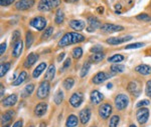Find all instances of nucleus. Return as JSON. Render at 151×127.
I'll return each instance as SVG.
<instances>
[{
    "label": "nucleus",
    "instance_id": "nucleus-44",
    "mask_svg": "<svg viewBox=\"0 0 151 127\" xmlns=\"http://www.w3.org/2000/svg\"><path fill=\"white\" fill-rule=\"evenodd\" d=\"M145 94H146V96H148L149 98H151V79H149L147 82H146Z\"/></svg>",
    "mask_w": 151,
    "mask_h": 127
},
{
    "label": "nucleus",
    "instance_id": "nucleus-3",
    "mask_svg": "<svg viewBox=\"0 0 151 127\" xmlns=\"http://www.w3.org/2000/svg\"><path fill=\"white\" fill-rule=\"evenodd\" d=\"M50 92V83L47 80H43L40 83V86L37 88L36 92V96L38 99H45L47 98Z\"/></svg>",
    "mask_w": 151,
    "mask_h": 127
},
{
    "label": "nucleus",
    "instance_id": "nucleus-21",
    "mask_svg": "<svg viewBox=\"0 0 151 127\" xmlns=\"http://www.w3.org/2000/svg\"><path fill=\"white\" fill-rule=\"evenodd\" d=\"M69 25H70V27L72 29H74L75 31H82L83 29H85V27H86L85 21L79 20V19H73V20H70Z\"/></svg>",
    "mask_w": 151,
    "mask_h": 127
},
{
    "label": "nucleus",
    "instance_id": "nucleus-37",
    "mask_svg": "<svg viewBox=\"0 0 151 127\" xmlns=\"http://www.w3.org/2000/svg\"><path fill=\"white\" fill-rule=\"evenodd\" d=\"M72 56L74 59H81L82 56H83V49L82 47H75L74 49L72 51Z\"/></svg>",
    "mask_w": 151,
    "mask_h": 127
},
{
    "label": "nucleus",
    "instance_id": "nucleus-48",
    "mask_svg": "<svg viewBox=\"0 0 151 127\" xmlns=\"http://www.w3.org/2000/svg\"><path fill=\"white\" fill-rule=\"evenodd\" d=\"M14 1L15 0H0V5L2 7H6L11 5L12 3H14Z\"/></svg>",
    "mask_w": 151,
    "mask_h": 127
},
{
    "label": "nucleus",
    "instance_id": "nucleus-40",
    "mask_svg": "<svg viewBox=\"0 0 151 127\" xmlns=\"http://www.w3.org/2000/svg\"><path fill=\"white\" fill-rule=\"evenodd\" d=\"M52 33H53L52 26H50V27L45 28V31H43V33H42V35H41V39H42V40H47V39H48L50 36L52 35Z\"/></svg>",
    "mask_w": 151,
    "mask_h": 127
},
{
    "label": "nucleus",
    "instance_id": "nucleus-33",
    "mask_svg": "<svg viewBox=\"0 0 151 127\" xmlns=\"http://www.w3.org/2000/svg\"><path fill=\"white\" fill-rule=\"evenodd\" d=\"M33 41H35V35H33L31 31H27L25 34V46L27 49L30 48V46L32 45Z\"/></svg>",
    "mask_w": 151,
    "mask_h": 127
},
{
    "label": "nucleus",
    "instance_id": "nucleus-8",
    "mask_svg": "<svg viewBox=\"0 0 151 127\" xmlns=\"http://www.w3.org/2000/svg\"><path fill=\"white\" fill-rule=\"evenodd\" d=\"M124 27L121 25H117V24H113V23H104V24H102L100 30L104 33H113V32L122 31Z\"/></svg>",
    "mask_w": 151,
    "mask_h": 127
},
{
    "label": "nucleus",
    "instance_id": "nucleus-15",
    "mask_svg": "<svg viewBox=\"0 0 151 127\" xmlns=\"http://www.w3.org/2000/svg\"><path fill=\"white\" fill-rule=\"evenodd\" d=\"M22 49H23V41L21 39H19L15 43L12 44V51H11L12 56L14 58L19 57L21 55V53H22Z\"/></svg>",
    "mask_w": 151,
    "mask_h": 127
},
{
    "label": "nucleus",
    "instance_id": "nucleus-26",
    "mask_svg": "<svg viewBox=\"0 0 151 127\" xmlns=\"http://www.w3.org/2000/svg\"><path fill=\"white\" fill-rule=\"evenodd\" d=\"M35 85L33 83H29V84H27L24 87V89L21 92V97L22 98H26V97L30 96L32 94V92L35 91Z\"/></svg>",
    "mask_w": 151,
    "mask_h": 127
},
{
    "label": "nucleus",
    "instance_id": "nucleus-46",
    "mask_svg": "<svg viewBox=\"0 0 151 127\" xmlns=\"http://www.w3.org/2000/svg\"><path fill=\"white\" fill-rule=\"evenodd\" d=\"M150 104V101L149 100H147V99H143V100H141V101H139L137 103V108H142V107H145V106H148V105Z\"/></svg>",
    "mask_w": 151,
    "mask_h": 127
},
{
    "label": "nucleus",
    "instance_id": "nucleus-42",
    "mask_svg": "<svg viewBox=\"0 0 151 127\" xmlns=\"http://www.w3.org/2000/svg\"><path fill=\"white\" fill-rule=\"evenodd\" d=\"M136 18H137V20L144 21V22H149V21H151V16L149 15V14H146V13L138 14V15L136 16Z\"/></svg>",
    "mask_w": 151,
    "mask_h": 127
},
{
    "label": "nucleus",
    "instance_id": "nucleus-9",
    "mask_svg": "<svg viewBox=\"0 0 151 127\" xmlns=\"http://www.w3.org/2000/svg\"><path fill=\"white\" fill-rule=\"evenodd\" d=\"M35 4V0H18L15 3V9L18 11H25L33 7Z\"/></svg>",
    "mask_w": 151,
    "mask_h": 127
},
{
    "label": "nucleus",
    "instance_id": "nucleus-45",
    "mask_svg": "<svg viewBox=\"0 0 151 127\" xmlns=\"http://www.w3.org/2000/svg\"><path fill=\"white\" fill-rule=\"evenodd\" d=\"M90 51H91L93 54H95V53H101V52H103V46H102V45L93 46V47L90 49Z\"/></svg>",
    "mask_w": 151,
    "mask_h": 127
},
{
    "label": "nucleus",
    "instance_id": "nucleus-7",
    "mask_svg": "<svg viewBox=\"0 0 151 127\" xmlns=\"http://www.w3.org/2000/svg\"><path fill=\"white\" fill-rule=\"evenodd\" d=\"M149 115H150L149 109L146 108V107H142V108L138 109L137 112H136V119H137L138 123L142 125V124H145L148 121Z\"/></svg>",
    "mask_w": 151,
    "mask_h": 127
},
{
    "label": "nucleus",
    "instance_id": "nucleus-2",
    "mask_svg": "<svg viewBox=\"0 0 151 127\" xmlns=\"http://www.w3.org/2000/svg\"><path fill=\"white\" fill-rule=\"evenodd\" d=\"M62 3V0H40L37 4V10L40 12H48L58 8Z\"/></svg>",
    "mask_w": 151,
    "mask_h": 127
},
{
    "label": "nucleus",
    "instance_id": "nucleus-23",
    "mask_svg": "<svg viewBox=\"0 0 151 127\" xmlns=\"http://www.w3.org/2000/svg\"><path fill=\"white\" fill-rule=\"evenodd\" d=\"M47 62H41V63H40V64H38L37 66L35 68V70H33L32 77L35 78V79L38 78L41 74H42V72L45 71V69H47Z\"/></svg>",
    "mask_w": 151,
    "mask_h": 127
},
{
    "label": "nucleus",
    "instance_id": "nucleus-31",
    "mask_svg": "<svg viewBox=\"0 0 151 127\" xmlns=\"http://www.w3.org/2000/svg\"><path fill=\"white\" fill-rule=\"evenodd\" d=\"M105 58V54L103 52L101 53H95V54L90 56V62L91 63H99Z\"/></svg>",
    "mask_w": 151,
    "mask_h": 127
},
{
    "label": "nucleus",
    "instance_id": "nucleus-17",
    "mask_svg": "<svg viewBox=\"0 0 151 127\" xmlns=\"http://www.w3.org/2000/svg\"><path fill=\"white\" fill-rule=\"evenodd\" d=\"M47 102H40L33 109V113L36 117H41L43 116L47 111Z\"/></svg>",
    "mask_w": 151,
    "mask_h": 127
},
{
    "label": "nucleus",
    "instance_id": "nucleus-32",
    "mask_svg": "<svg viewBox=\"0 0 151 127\" xmlns=\"http://www.w3.org/2000/svg\"><path fill=\"white\" fill-rule=\"evenodd\" d=\"M65 21V13L63 10H60V9H58L57 11V13H55V24H58V25H60V24L64 23Z\"/></svg>",
    "mask_w": 151,
    "mask_h": 127
},
{
    "label": "nucleus",
    "instance_id": "nucleus-13",
    "mask_svg": "<svg viewBox=\"0 0 151 127\" xmlns=\"http://www.w3.org/2000/svg\"><path fill=\"white\" fill-rule=\"evenodd\" d=\"M127 90L129 93L134 95L135 97H138L141 93L140 83H138L137 81H130L127 85Z\"/></svg>",
    "mask_w": 151,
    "mask_h": 127
},
{
    "label": "nucleus",
    "instance_id": "nucleus-18",
    "mask_svg": "<svg viewBox=\"0 0 151 127\" xmlns=\"http://www.w3.org/2000/svg\"><path fill=\"white\" fill-rule=\"evenodd\" d=\"M17 100H18V97L16 94H10L8 95L7 97H5L4 99H2V106L3 107H12L14 106L16 103H17Z\"/></svg>",
    "mask_w": 151,
    "mask_h": 127
},
{
    "label": "nucleus",
    "instance_id": "nucleus-53",
    "mask_svg": "<svg viewBox=\"0 0 151 127\" xmlns=\"http://www.w3.org/2000/svg\"><path fill=\"white\" fill-rule=\"evenodd\" d=\"M97 11L99 12V13H103L104 12V7H102V6H100L98 9H97Z\"/></svg>",
    "mask_w": 151,
    "mask_h": 127
},
{
    "label": "nucleus",
    "instance_id": "nucleus-20",
    "mask_svg": "<svg viewBox=\"0 0 151 127\" xmlns=\"http://www.w3.org/2000/svg\"><path fill=\"white\" fill-rule=\"evenodd\" d=\"M108 74H107L106 72L104 71H99L98 73H96V74L94 75L93 78H92V82L94 83V84H102V83H104L106 81L107 79H108Z\"/></svg>",
    "mask_w": 151,
    "mask_h": 127
},
{
    "label": "nucleus",
    "instance_id": "nucleus-58",
    "mask_svg": "<svg viewBox=\"0 0 151 127\" xmlns=\"http://www.w3.org/2000/svg\"><path fill=\"white\" fill-rule=\"evenodd\" d=\"M91 127H97V126H91Z\"/></svg>",
    "mask_w": 151,
    "mask_h": 127
},
{
    "label": "nucleus",
    "instance_id": "nucleus-29",
    "mask_svg": "<svg viewBox=\"0 0 151 127\" xmlns=\"http://www.w3.org/2000/svg\"><path fill=\"white\" fill-rule=\"evenodd\" d=\"M74 85H75V79L73 77H67L63 81V87L65 90H70L74 87Z\"/></svg>",
    "mask_w": 151,
    "mask_h": 127
},
{
    "label": "nucleus",
    "instance_id": "nucleus-10",
    "mask_svg": "<svg viewBox=\"0 0 151 127\" xmlns=\"http://www.w3.org/2000/svg\"><path fill=\"white\" fill-rule=\"evenodd\" d=\"M87 31L88 32H94L97 28H101V21L96 16H90L87 19Z\"/></svg>",
    "mask_w": 151,
    "mask_h": 127
},
{
    "label": "nucleus",
    "instance_id": "nucleus-11",
    "mask_svg": "<svg viewBox=\"0 0 151 127\" xmlns=\"http://www.w3.org/2000/svg\"><path fill=\"white\" fill-rule=\"evenodd\" d=\"M83 101H84V95L82 92H75L70 98V105L74 108H78L82 105Z\"/></svg>",
    "mask_w": 151,
    "mask_h": 127
},
{
    "label": "nucleus",
    "instance_id": "nucleus-51",
    "mask_svg": "<svg viewBox=\"0 0 151 127\" xmlns=\"http://www.w3.org/2000/svg\"><path fill=\"white\" fill-rule=\"evenodd\" d=\"M65 52H63V53H60V55H58V62H62L63 59L65 58Z\"/></svg>",
    "mask_w": 151,
    "mask_h": 127
},
{
    "label": "nucleus",
    "instance_id": "nucleus-55",
    "mask_svg": "<svg viewBox=\"0 0 151 127\" xmlns=\"http://www.w3.org/2000/svg\"><path fill=\"white\" fill-rule=\"evenodd\" d=\"M2 127H10V125H9V124H5V125H3Z\"/></svg>",
    "mask_w": 151,
    "mask_h": 127
},
{
    "label": "nucleus",
    "instance_id": "nucleus-36",
    "mask_svg": "<svg viewBox=\"0 0 151 127\" xmlns=\"http://www.w3.org/2000/svg\"><path fill=\"white\" fill-rule=\"evenodd\" d=\"M11 67V63L10 62H4L0 65V77H3L7 72L9 71Z\"/></svg>",
    "mask_w": 151,
    "mask_h": 127
},
{
    "label": "nucleus",
    "instance_id": "nucleus-4",
    "mask_svg": "<svg viewBox=\"0 0 151 127\" xmlns=\"http://www.w3.org/2000/svg\"><path fill=\"white\" fill-rule=\"evenodd\" d=\"M47 19L43 16H36L33 17L30 21H29V25L31 27H33L36 29L37 31H42L45 30V27H47Z\"/></svg>",
    "mask_w": 151,
    "mask_h": 127
},
{
    "label": "nucleus",
    "instance_id": "nucleus-27",
    "mask_svg": "<svg viewBox=\"0 0 151 127\" xmlns=\"http://www.w3.org/2000/svg\"><path fill=\"white\" fill-rule=\"evenodd\" d=\"M55 66L53 64H50L45 74V80L52 81L53 78H55Z\"/></svg>",
    "mask_w": 151,
    "mask_h": 127
},
{
    "label": "nucleus",
    "instance_id": "nucleus-14",
    "mask_svg": "<svg viewBox=\"0 0 151 127\" xmlns=\"http://www.w3.org/2000/svg\"><path fill=\"white\" fill-rule=\"evenodd\" d=\"M91 115H92V111L89 107H86V108L82 109L80 111V114H79V119L81 121V123L83 125H86L88 122L90 121L91 119Z\"/></svg>",
    "mask_w": 151,
    "mask_h": 127
},
{
    "label": "nucleus",
    "instance_id": "nucleus-57",
    "mask_svg": "<svg viewBox=\"0 0 151 127\" xmlns=\"http://www.w3.org/2000/svg\"><path fill=\"white\" fill-rule=\"evenodd\" d=\"M27 127H35V125H29V126H27Z\"/></svg>",
    "mask_w": 151,
    "mask_h": 127
},
{
    "label": "nucleus",
    "instance_id": "nucleus-54",
    "mask_svg": "<svg viewBox=\"0 0 151 127\" xmlns=\"http://www.w3.org/2000/svg\"><path fill=\"white\" fill-rule=\"evenodd\" d=\"M65 1H67V2H76V1H78V0H65Z\"/></svg>",
    "mask_w": 151,
    "mask_h": 127
},
{
    "label": "nucleus",
    "instance_id": "nucleus-12",
    "mask_svg": "<svg viewBox=\"0 0 151 127\" xmlns=\"http://www.w3.org/2000/svg\"><path fill=\"white\" fill-rule=\"evenodd\" d=\"M38 54L35 52H31L29 53V54L26 56L25 59H24V62H23V66L24 68H30L31 66H33V65L35 64V62L38 60Z\"/></svg>",
    "mask_w": 151,
    "mask_h": 127
},
{
    "label": "nucleus",
    "instance_id": "nucleus-49",
    "mask_svg": "<svg viewBox=\"0 0 151 127\" xmlns=\"http://www.w3.org/2000/svg\"><path fill=\"white\" fill-rule=\"evenodd\" d=\"M6 42H3V43H1V45H0V54L1 55H3L4 54V52H5V50H6Z\"/></svg>",
    "mask_w": 151,
    "mask_h": 127
},
{
    "label": "nucleus",
    "instance_id": "nucleus-28",
    "mask_svg": "<svg viewBox=\"0 0 151 127\" xmlns=\"http://www.w3.org/2000/svg\"><path fill=\"white\" fill-rule=\"evenodd\" d=\"M80 119L78 118L77 116L74 115V114H70V115L68 117L67 121H65V127H75L78 125Z\"/></svg>",
    "mask_w": 151,
    "mask_h": 127
},
{
    "label": "nucleus",
    "instance_id": "nucleus-22",
    "mask_svg": "<svg viewBox=\"0 0 151 127\" xmlns=\"http://www.w3.org/2000/svg\"><path fill=\"white\" fill-rule=\"evenodd\" d=\"M28 78V73L26 71H21L20 73L18 74V76L15 78V79L13 80V82L11 83L12 86H19V85H21L23 82H25L26 80H27Z\"/></svg>",
    "mask_w": 151,
    "mask_h": 127
},
{
    "label": "nucleus",
    "instance_id": "nucleus-39",
    "mask_svg": "<svg viewBox=\"0 0 151 127\" xmlns=\"http://www.w3.org/2000/svg\"><path fill=\"white\" fill-rule=\"evenodd\" d=\"M120 123V116L117 115H113L110 118V121H109V127H117Z\"/></svg>",
    "mask_w": 151,
    "mask_h": 127
},
{
    "label": "nucleus",
    "instance_id": "nucleus-30",
    "mask_svg": "<svg viewBox=\"0 0 151 127\" xmlns=\"http://www.w3.org/2000/svg\"><path fill=\"white\" fill-rule=\"evenodd\" d=\"M64 91H63L62 89H58L57 92H55V96H53V101H55V103L57 105H60L62 103L63 101H64Z\"/></svg>",
    "mask_w": 151,
    "mask_h": 127
},
{
    "label": "nucleus",
    "instance_id": "nucleus-16",
    "mask_svg": "<svg viewBox=\"0 0 151 127\" xmlns=\"http://www.w3.org/2000/svg\"><path fill=\"white\" fill-rule=\"evenodd\" d=\"M133 37L132 36H124V37H110L106 40V42L110 45H119L122 44L124 42H127V41H130Z\"/></svg>",
    "mask_w": 151,
    "mask_h": 127
},
{
    "label": "nucleus",
    "instance_id": "nucleus-24",
    "mask_svg": "<svg viewBox=\"0 0 151 127\" xmlns=\"http://www.w3.org/2000/svg\"><path fill=\"white\" fill-rule=\"evenodd\" d=\"M135 71L137 73H139L141 75H149L151 74V66L150 65H147V64H140V65H137L135 67Z\"/></svg>",
    "mask_w": 151,
    "mask_h": 127
},
{
    "label": "nucleus",
    "instance_id": "nucleus-19",
    "mask_svg": "<svg viewBox=\"0 0 151 127\" xmlns=\"http://www.w3.org/2000/svg\"><path fill=\"white\" fill-rule=\"evenodd\" d=\"M90 100H91L92 104L98 105L104 100V95L99 90H93L90 94Z\"/></svg>",
    "mask_w": 151,
    "mask_h": 127
},
{
    "label": "nucleus",
    "instance_id": "nucleus-38",
    "mask_svg": "<svg viewBox=\"0 0 151 127\" xmlns=\"http://www.w3.org/2000/svg\"><path fill=\"white\" fill-rule=\"evenodd\" d=\"M123 60H124V56L122 54H114L111 57L108 58V62L111 63H119Z\"/></svg>",
    "mask_w": 151,
    "mask_h": 127
},
{
    "label": "nucleus",
    "instance_id": "nucleus-47",
    "mask_svg": "<svg viewBox=\"0 0 151 127\" xmlns=\"http://www.w3.org/2000/svg\"><path fill=\"white\" fill-rule=\"evenodd\" d=\"M70 62H72L70 58H67V59L65 60L64 64H63V67H62V72H65V70L68 69V68L70 66Z\"/></svg>",
    "mask_w": 151,
    "mask_h": 127
},
{
    "label": "nucleus",
    "instance_id": "nucleus-1",
    "mask_svg": "<svg viewBox=\"0 0 151 127\" xmlns=\"http://www.w3.org/2000/svg\"><path fill=\"white\" fill-rule=\"evenodd\" d=\"M85 39L86 37L79 32H68L58 41V46L60 47H67V46L76 44V43H81L85 41Z\"/></svg>",
    "mask_w": 151,
    "mask_h": 127
},
{
    "label": "nucleus",
    "instance_id": "nucleus-35",
    "mask_svg": "<svg viewBox=\"0 0 151 127\" xmlns=\"http://www.w3.org/2000/svg\"><path fill=\"white\" fill-rule=\"evenodd\" d=\"M110 70H111V72H113V73H122L125 71V65L114 63L113 65H111Z\"/></svg>",
    "mask_w": 151,
    "mask_h": 127
},
{
    "label": "nucleus",
    "instance_id": "nucleus-50",
    "mask_svg": "<svg viewBox=\"0 0 151 127\" xmlns=\"http://www.w3.org/2000/svg\"><path fill=\"white\" fill-rule=\"evenodd\" d=\"M23 126V121L22 119H19L16 122H14V124L12 125V127H22Z\"/></svg>",
    "mask_w": 151,
    "mask_h": 127
},
{
    "label": "nucleus",
    "instance_id": "nucleus-41",
    "mask_svg": "<svg viewBox=\"0 0 151 127\" xmlns=\"http://www.w3.org/2000/svg\"><path fill=\"white\" fill-rule=\"evenodd\" d=\"M21 39V32L20 30H14L12 32V35H11V44L15 43L16 41Z\"/></svg>",
    "mask_w": 151,
    "mask_h": 127
},
{
    "label": "nucleus",
    "instance_id": "nucleus-25",
    "mask_svg": "<svg viewBox=\"0 0 151 127\" xmlns=\"http://www.w3.org/2000/svg\"><path fill=\"white\" fill-rule=\"evenodd\" d=\"M14 115H15V110H13V109H8V110L5 111L1 115V123L2 124L8 123V122L14 117Z\"/></svg>",
    "mask_w": 151,
    "mask_h": 127
},
{
    "label": "nucleus",
    "instance_id": "nucleus-43",
    "mask_svg": "<svg viewBox=\"0 0 151 127\" xmlns=\"http://www.w3.org/2000/svg\"><path fill=\"white\" fill-rule=\"evenodd\" d=\"M143 46H144V43L137 42V43H133V44H129L127 46H125V49H137V48L143 47Z\"/></svg>",
    "mask_w": 151,
    "mask_h": 127
},
{
    "label": "nucleus",
    "instance_id": "nucleus-34",
    "mask_svg": "<svg viewBox=\"0 0 151 127\" xmlns=\"http://www.w3.org/2000/svg\"><path fill=\"white\" fill-rule=\"evenodd\" d=\"M90 69H91V62H90V61H87V62H85L84 64H83V66L81 68V72H80V76L82 78L85 77L88 73H89Z\"/></svg>",
    "mask_w": 151,
    "mask_h": 127
},
{
    "label": "nucleus",
    "instance_id": "nucleus-6",
    "mask_svg": "<svg viewBox=\"0 0 151 127\" xmlns=\"http://www.w3.org/2000/svg\"><path fill=\"white\" fill-rule=\"evenodd\" d=\"M112 112H113V107H112V105L109 103V102H105V103L101 104L98 108L99 116L101 117V119H103V120L108 119L112 114Z\"/></svg>",
    "mask_w": 151,
    "mask_h": 127
},
{
    "label": "nucleus",
    "instance_id": "nucleus-56",
    "mask_svg": "<svg viewBox=\"0 0 151 127\" xmlns=\"http://www.w3.org/2000/svg\"><path fill=\"white\" fill-rule=\"evenodd\" d=\"M129 127H137V126H136V125H135V124H131V125H130V126H129Z\"/></svg>",
    "mask_w": 151,
    "mask_h": 127
},
{
    "label": "nucleus",
    "instance_id": "nucleus-5",
    "mask_svg": "<svg viewBox=\"0 0 151 127\" xmlns=\"http://www.w3.org/2000/svg\"><path fill=\"white\" fill-rule=\"evenodd\" d=\"M114 103H115L117 110H125L129 104V98L127 95L125 94H118L115 97V99H114Z\"/></svg>",
    "mask_w": 151,
    "mask_h": 127
},
{
    "label": "nucleus",
    "instance_id": "nucleus-59",
    "mask_svg": "<svg viewBox=\"0 0 151 127\" xmlns=\"http://www.w3.org/2000/svg\"><path fill=\"white\" fill-rule=\"evenodd\" d=\"M150 53H151V51H150Z\"/></svg>",
    "mask_w": 151,
    "mask_h": 127
},
{
    "label": "nucleus",
    "instance_id": "nucleus-52",
    "mask_svg": "<svg viewBox=\"0 0 151 127\" xmlns=\"http://www.w3.org/2000/svg\"><path fill=\"white\" fill-rule=\"evenodd\" d=\"M4 92H5V87L3 86V84H1V92H0V96H1V98L4 96Z\"/></svg>",
    "mask_w": 151,
    "mask_h": 127
}]
</instances>
